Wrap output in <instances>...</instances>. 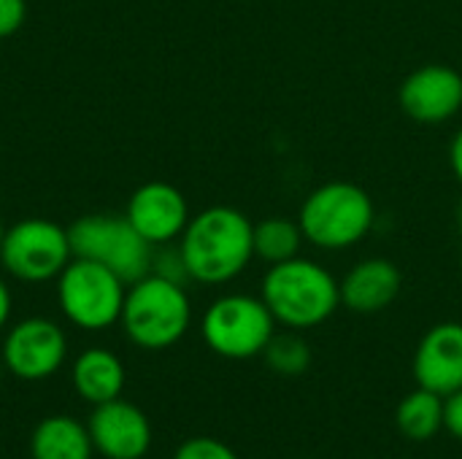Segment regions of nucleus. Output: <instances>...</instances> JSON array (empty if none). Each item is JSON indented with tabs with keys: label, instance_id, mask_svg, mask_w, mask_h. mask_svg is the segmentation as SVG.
Here are the masks:
<instances>
[{
	"label": "nucleus",
	"instance_id": "nucleus-18",
	"mask_svg": "<svg viewBox=\"0 0 462 459\" xmlns=\"http://www.w3.org/2000/svg\"><path fill=\"white\" fill-rule=\"evenodd\" d=\"M303 230L298 219L287 216H268L254 225V257H260L268 265L287 262L298 257L303 246Z\"/></svg>",
	"mask_w": 462,
	"mask_h": 459
},
{
	"label": "nucleus",
	"instance_id": "nucleus-2",
	"mask_svg": "<svg viewBox=\"0 0 462 459\" xmlns=\"http://www.w3.org/2000/svg\"><path fill=\"white\" fill-rule=\"evenodd\" d=\"M260 298L276 325L300 333L325 325L338 311L341 287L325 265L298 254L287 262L268 265Z\"/></svg>",
	"mask_w": 462,
	"mask_h": 459
},
{
	"label": "nucleus",
	"instance_id": "nucleus-23",
	"mask_svg": "<svg viewBox=\"0 0 462 459\" xmlns=\"http://www.w3.org/2000/svg\"><path fill=\"white\" fill-rule=\"evenodd\" d=\"M444 427L462 441V390L444 398Z\"/></svg>",
	"mask_w": 462,
	"mask_h": 459
},
{
	"label": "nucleus",
	"instance_id": "nucleus-13",
	"mask_svg": "<svg viewBox=\"0 0 462 459\" xmlns=\"http://www.w3.org/2000/svg\"><path fill=\"white\" fill-rule=\"evenodd\" d=\"M414 379L441 398L462 390V325L441 322L430 327L414 352Z\"/></svg>",
	"mask_w": 462,
	"mask_h": 459
},
{
	"label": "nucleus",
	"instance_id": "nucleus-21",
	"mask_svg": "<svg viewBox=\"0 0 462 459\" xmlns=\"http://www.w3.org/2000/svg\"><path fill=\"white\" fill-rule=\"evenodd\" d=\"M173 459H238V454L225 441H217V438H208V436H198V438L184 441L176 449Z\"/></svg>",
	"mask_w": 462,
	"mask_h": 459
},
{
	"label": "nucleus",
	"instance_id": "nucleus-7",
	"mask_svg": "<svg viewBox=\"0 0 462 459\" xmlns=\"http://www.w3.org/2000/svg\"><path fill=\"white\" fill-rule=\"evenodd\" d=\"M206 346L225 360L260 357L268 341L276 335V319L254 295H222L217 298L200 322Z\"/></svg>",
	"mask_w": 462,
	"mask_h": 459
},
{
	"label": "nucleus",
	"instance_id": "nucleus-27",
	"mask_svg": "<svg viewBox=\"0 0 462 459\" xmlns=\"http://www.w3.org/2000/svg\"><path fill=\"white\" fill-rule=\"evenodd\" d=\"M3 235H5V227H3V222H0V243H3Z\"/></svg>",
	"mask_w": 462,
	"mask_h": 459
},
{
	"label": "nucleus",
	"instance_id": "nucleus-4",
	"mask_svg": "<svg viewBox=\"0 0 462 459\" xmlns=\"http://www.w3.org/2000/svg\"><path fill=\"white\" fill-rule=\"evenodd\" d=\"M192 322V306L187 289L162 276H143L127 287L122 306L125 335L149 352H162L176 346Z\"/></svg>",
	"mask_w": 462,
	"mask_h": 459
},
{
	"label": "nucleus",
	"instance_id": "nucleus-10",
	"mask_svg": "<svg viewBox=\"0 0 462 459\" xmlns=\"http://www.w3.org/2000/svg\"><path fill=\"white\" fill-rule=\"evenodd\" d=\"M87 430L95 454L106 459H141L152 449L149 417L122 398L92 406Z\"/></svg>",
	"mask_w": 462,
	"mask_h": 459
},
{
	"label": "nucleus",
	"instance_id": "nucleus-9",
	"mask_svg": "<svg viewBox=\"0 0 462 459\" xmlns=\"http://www.w3.org/2000/svg\"><path fill=\"white\" fill-rule=\"evenodd\" d=\"M0 357L11 376L22 381H43L62 368L68 357V341L57 322L30 317L8 330Z\"/></svg>",
	"mask_w": 462,
	"mask_h": 459
},
{
	"label": "nucleus",
	"instance_id": "nucleus-6",
	"mask_svg": "<svg viewBox=\"0 0 462 459\" xmlns=\"http://www.w3.org/2000/svg\"><path fill=\"white\" fill-rule=\"evenodd\" d=\"M127 284L100 262L73 257L57 276V300L79 330H108L122 319Z\"/></svg>",
	"mask_w": 462,
	"mask_h": 459
},
{
	"label": "nucleus",
	"instance_id": "nucleus-16",
	"mask_svg": "<svg viewBox=\"0 0 462 459\" xmlns=\"http://www.w3.org/2000/svg\"><path fill=\"white\" fill-rule=\"evenodd\" d=\"M95 446L84 422L68 414L46 417L30 436L32 459H92Z\"/></svg>",
	"mask_w": 462,
	"mask_h": 459
},
{
	"label": "nucleus",
	"instance_id": "nucleus-15",
	"mask_svg": "<svg viewBox=\"0 0 462 459\" xmlns=\"http://www.w3.org/2000/svg\"><path fill=\"white\" fill-rule=\"evenodd\" d=\"M125 379L127 373H125L122 360L108 349H87L73 360V368H70L73 390L89 406H100V403L122 398Z\"/></svg>",
	"mask_w": 462,
	"mask_h": 459
},
{
	"label": "nucleus",
	"instance_id": "nucleus-22",
	"mask_svg": "<svg viewBox=\"0 0 462 459\" xmlns=\"http://www.w3.org/2000/svg\"><path fill=\"white\" fill-rule=\"evenodd\" d=\"M27 16V3L24 0H0V38H8L19 32Z\"/></svg>",
	"mask_w": 462,
	"mask_h": 459
},
{
	"label": "nucleus",
	"instance_id": "nucleus-19",
	"mask_svg": "<svg viewBox=\"0 0 462 459\" xmlns=\"http://www.w3.org/2000/svg\"><path fill=\"white\" fill-rule=\"evenodd\" d=\"M265 365L279 373V376H300L309 371L311 365V346L298 335V330H287V333H276L265 352Z\"/></svg>",
	"mask_w": 462,
	"mask_h": 459
},
{
	"label": "nucleus",
	"instance_id": "nucleus-5",
	"mask_svg": "<svg viewBox=\"0 0 462 459\" xmlns=\"http://www.w3.org/2000/svg\"><path fill=\"white\" fill-rule=\"evenodd\" d=\"M68 238L73 257L106 265L127 287L152 273L154 246L130 225L125 214H87L68 227Z\"/></svg>",
	"mask_w": 462,
	"mask_h": 459
},
{
	"label": "nucleus",
	"instance_id": "nucleus-25",
	"mask_svg": "<svg viewBox=\"0 0 462 459\" xmlns=\"http://www.w3.org/2000/svg\"><path fill=\"white\" fill-rule=\"evenodd\" d=\"M8 317H11V292L0 279V330L8 325Z\"/></svg>",
	"mask_w": 462,
	"mask_h": 459
},
{
	"label": "nucleus",
	"instance_id": "nucleus-24",
	"mask_svg": "<svg viewBox=\"0 0 462 459\" xmlns=\"http://www.w3.org/2000/svg\"><path fill=\"white\" fill-rule=\"evenodd\" d=\"M449 162H452V173L457 176V181L462 184V130L452 138V146H449Z\"/></svg>",
	"mask_w": 462,
	"mask_h": 459
},
{
	"label": "nucleus",
	"instance_id": "nucleus-3",
	"mask_svg": "<svg viewBox=\"0 0 462 459\" xmlns=\"http://www.w3.org/2000/svg\"><path fill=\"white\" fill-rule=\"evenodd\" d=\"M376 222L371 195L352 181H328L306 195L298 225L303 238L325 252L357 246Z\"/></svg>",
	"mask_w": 462,
	"mask_h": 459
},
{
	"label": "nucleus",
	"instance_id": "nucleus-8",
	"mask_svg": "<svg viewBox=\"0 0 462 459\" xmlns=\"http://www.w3.org/2000/svg\"><path fill=\"white\" fill-rule=\"evenodd\" d=\"M70 260H73V249H70L68 227L51 219H38V216L22 219L5 230L0 243L3 268L24 284H41L57 279Z\"/></svg>",
	"mask_w": 462,
	"mask_h": 459
},
{
	"label": "nucleus",
	"instance_id": "nucleus-1",
	"mask_svg": "<svg viewBox=\"0 0 462 459\" xmlns=\"http://www.w3.org/2000/svg\"><path fill=\"white\" fill-rule=\"evenodd\" d=\"M189 281L219 287L238 279L254 257V225L230 206H211L189 216L181 238Z\"/></svg>",
	"mask_w": 462,
	"mask_h": 459
},
{
	"label": "nucleus",
	"instance_id": "nucleus-20",
	"mask_svg": "<svg viewBox=\"0 0 462 459\" xmlns=\"http://www.w3.org/2000/svg\"><path fill=\"white\" fill-rule=\"evenodd\" d=\"M152 273L154 276H162V279H168L173 284H181V287L189 281V273H187V262L181 257V249L179 246H171V243L154 246Z\"/></svg>",
	"mask_w": 462,
	"mask_h": 459
},
{
	"label": "nucleus",
	"instance_id": "nucleus-26",
	"mask_svg": "<svg viewBox=\"0 0 462 459\" xmlns=\"http://www.w3.org/2000/svg\"><path fill=\"white\" fill-rule=\"evenodd\" d=\"M3 371H5V365H3V357H0V381H3Z\"/></svg>",
	"mask_w": 462,
	"mask_h": 459
},
{
	"label": "nucleus",
	"instance_id": "nucleus-11",
	"mask_svg": "<svg viewBox=\"0 0 462 459\" xmlns=\"http://www.w3.org/2000/svg\"><path fill=\"white\" fill-rule=\"evenodd\" d=\"M398 103L420 124H444L462 111V76L449 65H422L401 84Z\"/></svg>",
	"mask_w": 462,
	"mask_h": 459
},
{
	"label": "nucleus",
	"instance_id": "nucleus-17",
	"mask_svg": "<svg viewBox=\"0 0 462 459\" xmlns=\"http://www.w3.org/2000/svg\"><path fill=\"white\" fill-rule=\"evenodd\" d=\"M395 425L409 441L433 438L444 427V398L425 387H417L398 403Z\"/></svg>",
	"mask_w": 462,
	"mask_h": 459
},
{
	"label": "nucleus",
	"instance_id": "nucleus-28",
	"mask_svg": "<svg viewBox=\"0 0 462 459\" xmlns=\"http://www.w3.org/2000/svg\"><path fill=\"white\" fill-rule=\"evenodd\" d=\"M457 219H460V227H462V203H460V208H457Z\"/></svg>",
	"mask_w": 462,
	"mask_h": 459
},
{
	"label": "nucleus",
	"instance_id": "nucleus-14",
	"mask_svg": "<svg viewBox=\"0 0 462 459\" xmlns=\"http://www.w3.org/2000/svg\"><path fill=\"white\" fill-rule=\"evenodd\" d=\"M341 287V306L355 314H379L395 303L403 287V276L398 265L387 257H368L360 260L346 271L338 281Z\"/></svg>",
	"mask_w": 462,
	"mask_h": 459
},
{
	"label": "nucleus",
	"instance_id": "nucleus-12",
	"mask_svg": "<svg viewBox=\"0 0 462 459\" xmlns=\"http://www.w3.org/2000/svg\"><path fill=\"white\" fill-rule=\"evenodd\" d=\"M125 216L152 246H162L181 238L189 222V206L173 184L149 181L133 192Z\"/></svg>",
	"mask_w": 462,
	"mask_h": 459
}]
</instances>
